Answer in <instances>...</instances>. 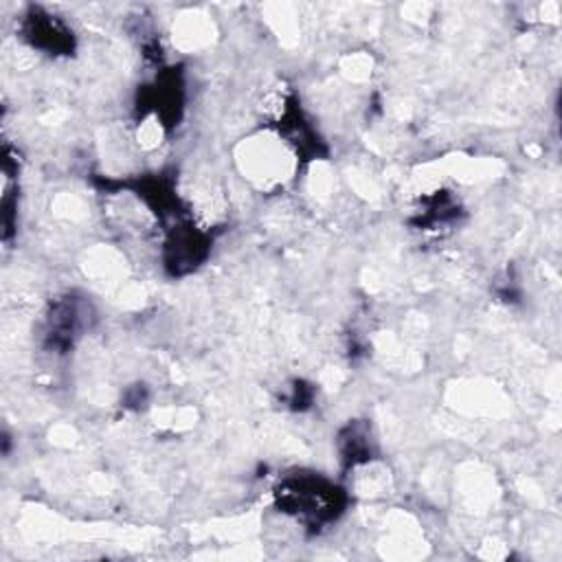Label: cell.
<instances>
[{"instance_id":"cell-1","label":"cell","mask_w":562,"mask_h":562,"mask_svg":"<svg viewBox=\"0 0 562 562\" xmlns=\"http://www.w3.org/2000/svg\"><path fill=\"white\" fill-rule=\"evenodd\" d=\"M277 496L279 505L296 518L301 516L323 522L338 514V492L323 479H290Z\"/></svg>"}]
</instances>
